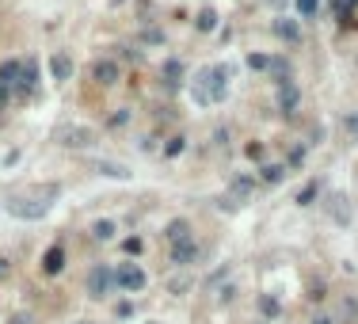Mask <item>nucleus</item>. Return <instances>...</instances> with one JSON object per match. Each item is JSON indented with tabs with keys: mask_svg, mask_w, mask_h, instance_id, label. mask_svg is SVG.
<instances>
[{
	"mask_svg": "<svg viewBox=\"0 0 358 324\" xmlns=\"http://www.w3.org/2000/svg\"><path fill=\"white\" fill-rule=\"evenodd\" d=\"M50 199H57V187L54 183H46L39 191V199H27V195H12L8 199V214L12 217H27V222H39V217H46L50 214Z\"/></svg>",
	"mask_w": 358,
	"mask_h": 324,
	"instance_id": "obj_1",
	"label": "nucleus"
},
{
	"mask_svg": "<svg viewBox=\"0 0 358 324\" xmlns=\"http://www.w3.org/2000/svg\"><path fill=\"white\" fill-rule=\"evenodd\" d=\"M198 88H195V96L202 103H221L229 96V84H225V69L221 65H213V69H202V73H198Z\"/></svg>",
	"mask_w": 358,
	"mask_h": 324,
	"instance_id": "obj_2",
	"label": "nucleus"
},
{
	"mask_svg": "<svg viewBox=\"0 0 358 324\" xmlns=\"http://www.w3.org/2000/svg\"><path fill=\"white\" fill-rule=\"evenodd\" d=\"M54 142L61 145V149H92L96 133H92L88 126H57V130H54Z\"/></svg>",
	"mask_w": 358,
	"mask_h": 324,
	"instance_id": "obj_3",
	"label": "nucleus"
},
{
	"mask_svg": "<svg viewBox=\"0 0 358 324\" xmlns=\"http://www.w3.org/2000/svg\"><path fill=\"white\" fill-rule=\"evenodd\" d=\"M114 286L126 294H138L141 286H145V271H141L138 263H118L114 267Z\"/></svg>",
	"mask_w": 358,
	"mask_h": 324,
	"instance_id": "obj_4",
	"label": "nucleus"
},
{
	"mask_svg": "<svg viewBox=\"0 0 358 324\" xmlns=\"http://www.w3.org/2000/svg\"><path fill=\"white\" fill-rule=\"evenodd\" d=\"M34 88H39V61H34V58H27V61H19L16 96H19V100H27V96H34Z\"/></svg>",
	"mask_w": 358,
	"mask_h": 324,
	"instance_id": "obj_5",
	"label": "nucleus"
},
{
	"mask_svg": "<svg viewBox=\"0 0 358 324\" xmlns=\"http://www.w3.org/2000/svg\"><path fill=\"white\" fill-rule=\"evenodd\" d=\"M111 283H114L111 267L99 263V267H92V271H88V294H92V298H103V294L111 290Z\"/></svg>",
	"mask_w": 358,
	"mask_h": 324,
	"instance_id": "obj_6",
	"label": "nucleus"
},
{
	"mask_svg": "<svg viewBox=\"0 0 358 324\" xmlns=\"http://www.w3.org/2000/svg\"><path fill=\"white\" fill-rule=\"evenodd\" d=\"M297 100H302V91H297V84H293V76H286V80H278V107L290 115L293 107H297Z\"/></svg>",
	"mask_w": 358,
	"mask_h": 324,
	"instance_id": "obj_7",
	"label": "nucleus"
},
{
	"mask_svg": "<svg viewBox=\"0 0 358 324\" xmlns=\"http://www.w3.org/2000/svg\"><path fill=\"white\" fill-rule=\"evenodd\" d=\"M92 76H96L103 88H111V84H118V76H123V73H118V61H107V58H103V61H96Z\"/></svg>",
	"mask_w": 358,
	"mask_h": 324,
	"instance_id": "obj_8",
	"label": "nucleus"
},
{
	"mask_svg": "<svg viewBox=\"0 0 358 324\" xmlns=\"http://www.w3.org/2000/svg\"><path fill=\"white\" fill-rule=\"evenodd\" d=\"M195 256H198V244H195V241H179V244H171V263H176V267L195 263Z\"/></svg>",
	"mask_w": 358,
	"mask_h": 324,
	"instance_id": "obj_9",
	"label": "nucleus"
},
{
	"mask_svg": "<svg viewBox=\"0 0 358 324\" xmlns=\"http://www.w3.org/2000/svg\"><path fill=\"white\" fill-rule=\"evenodd\" d=\"M50 76H54L57 84L69 80V76H73V58H69V54H54V58H50Z\"/></svg>",
	"mask_w": 358,
	"mask_h": 324,
	"instance_id": "obj_10",
	"label": "nucleus"
},
{
	"mask_svg": "<svg viewBox=\"0 0 358 324\" xmlns=\"http://www.w3.org/2000/svg\"><path fill=\"white\" fill-rule=\"evenodd\" d=\"M61 267H65V248H61V244H54V248L42 256V271H46V274H57Z\"/></svg>",
	"mask_w": 358,
	"mask_h": 324,
	"instance_id": "obj_11",
	"label": "nucleus"
},
{
	"mask_svg": "<svg viewBox=\"0 0 358 324\" xmlns=\"http://www.w3.org/2000/svg\"><path fill=\"white\" fill-rule=\"evenodd\" d=\"M271 31H275L282 42H297V39H302V27L293 23V19H275V23H271Z\"/></svg>",
	"mask_w": 358,
	"mask_h": 324,
	"instance_id": "obj_12",
	"label": "nucleus"
},
{
	"mask_svg": "<svg viewBox=\"0 0 358 324\" xmlns=\"http://www.w3.org/2000/svg\"><path fill=\"white\" fill-rule=\"evenodd\" d=\"M16 80H19V61H4L0 65V91H16Z\"/></svg>",
	"mask_w": 358,
	"mask_h": 324,
	"instance_id": "obj_13",
	"label": "nucleus"
},
{
	"mask_svg": "<svg viewBox=\"0 0 358 324\" xmlns=\"http://www.w3.org/2000/svg\"><path fill=\"white\" fill-rule=\"evenodd\" d=\"M252 191H255V180H248V175L233 180V187H229V195H233V199H252Z\"/></svg>",
	"mask_w": 358,
	"mask_h": 324,
	"instance_id": "obj_14",
	"label": "nucleus"
},
{
	"mask_svg": "<svg viewBox=\"0 0 358 324\" xmlns=\"http://www.w3.org/2000/svg\"><path fill=\"white\" fill-rule=\"evenodd\" d=\"M358 0H332V16L343 19V23H350V16H355Z\"/></svg>",
	"mask_w": 358,
	"mask_h": 324,
	"instance_id": "obj_15",
	"label": "nucleus"
},
{
	"mask_svg": "<svg viewBox=\"0 0 358 324\" xmlns=\"http://www.w3.org/2000/svg\"><path fill=\"white\" fill-rule=\"evenodd\" d=\"M332 214H335V222L339 225H350V206H347V199H343V195H332Z\"/></svg>",
	"mask_w": 358,
	"mask_h": 324,
	"instance_id": "obj_16",
	"label": "nucleus"
},
{
	"mask_svg": "<svg viewBox=\"0 0 358 324\" xmlns=\"http://www.w3.org/2000/svg\"><path fill=\"white\" fill-rule=\"evenodd\" d=\"M168 241H171V244L191 241V225H187V222H171V225H168Z\"/></svg>",
	"mask_w": 358,
	"mask_h": 324,
	"instance_id": "obj_17",
	"label": "nucleus"
},
{
	"mask_svg": "<svg viewBox=\"0 0 358 324\" xmlns=\"http://www.w3.org/2000/svg\"><path fill=\"white\" fill-rule=\"evenodd\" d=\"M114 233H118L114 222H96V225H92V237H96V241H111Z\"/></svg>",
	"mask_w": 358,
	"mask_h": 324,
	"instance_id": "obj_18",
	"label": "nucleus"
},
{
	"mask_svg": "<svg viewBox=\"0 0 358 324\" xmlns=\"http://www.w3.org/2000/svg\"><path fill=\"white\" fill-rule=\"evenodd\" d=\"M260 172H263V180H267V183H282L286 168H282V164H263Z\"/></svg>",
	"mask_w": 358,
	"mask_h": 324,
	"instance_id": "obj_19",
	"label": "nucleus"
},
{
	"mask_svg": "<svg viewBox=\"0 0 358 324\" xmlns=\"http://www.w3.org/2000/svg\"><path fill=\"white\" fill-rule=\"evenodd\" d=\"M99 172L111 175V180H130V168H123V164H99Z\"/></svg>",
	"mask_w": 358,
	"mask_h": 324,
	"instance_id": "obj_20",
	"label": "nucleus"
},
{
	"mask_svg": "<svg viewBox=\"0 0 358 324\" xmlns=\"http://www.w3.org/2000/svg\"><path fill=\"white\" fill-rule=\"evenodd\" d=\"M267 69L278 76V80H286V76H290V65H286V58H271V61H267Z\"/></svg>",
	"mask_w": 358,
	"mask_h": 324,
	"instance_id": "obj_21",
	"label": "nucleus"
},
{
	"mask_svg": "<svg viewBox=\"0 0 358 324\" xmlns=\"http://www.w3.org/2000/svg\"><path fill=\"white\" fill-rule=\"evenodd\" d=\"M317 191H320V183H305L302 191H297V202H302V206H309V202L317 199Z\"/></svg>",
	"mask_w": 358,
	"mask_h": 324,
	"instance_id": "obj_22",
	"label": "nucleus"
},
{
	"mask_svg": "<svg viewBox=\"0 0 358 324\" xmlns=\"http://www.w3.org/2000/svg\"><path fill=\"white\" fill-rule=\"evenodd\" d=\"M213 27H218V12H202V16H198V31H213Z\"/></svg>",
	"mask_w": 358,
	"mask_h": 324,
	"instance_id": "obj_23",
	"label": "nucleus"
},
{
	"mask_svg": "<svg viewBox=\"0 0 358 324\" xmlns=\"http://www.w3.org/2000/svg\"><path fill=\"white\" fill-rule=\"evenodd\" d=\"M317 8H320V0H297V12H302V16H317Z\"/></svg>",
	"mask_w": 358,
	"mask_h": 324,
	"instance_id": "obj_24",
	"label": "nucleus"
},
{
	"mask_svg": "<svg viewBox=\"0 0 358 324\" xmlns=\"http://www.w3.org/2000/svg\"><path fill=\"white\" fill-rule=\"evenodd\" d=\"M164 73H168V84H179L176 76H183V65H179V61H168V65H164Z\"/></svg>",
	"mask_w": 358,
	"mask_h": 324,
	"instance_id": "obj_25",
	"label": "nucleus"
},
{
	"mask_svg": "<svg viewBox=\"0 0 358 324\" xmlns=\"http://www.w3.org/2000/svg\"><path fill=\"white\" fill-rule=\"evenodd\" d=\"M260 309L271 313V316H278V301H271V298H260Z\"/></svg>",
	"mask_w": 358,
	"mask_h": 324,
	"instance_id": "obj_26",
	"label": "nucleus"
},
{
	"mask_svg": "<svg viewBox=\"0 0 358 324\" xmlns=\"http://www.w3.org/2000/svg\"><path fill=\"white\" fill-rule=\"evenodd\" d=\"M267 61L271 58H263V54H252V58H248V65H252V69H267Z\"/></svg>",
	"mask_w": 358,
	"mask_h": 324,
	"instance_id": "obj_27",
	"label": "nucleus"
},
{
	"mask_svg": "<svg viewBox=\"0 0 358 324\" xmlns=\"http://www.w3.org/2000/svg\"><path fill=\"white\" fill-rule=\"evenodd\" d=\"M343 126H347V130L358 138V115H343Z\"/></svg>",
	"mask_w": 358,
	"mask_h": 324,
	"instance_id": "obj_28",
	"label": "nucleus"
},
{
	"mask_svg": "<svg viewBox=\"0 0 358 324\" xmlns=\"http://www.w3.org/2000/svg\"><path fill=\"white\" fill-rule=\"evenodd\" d=\"M176 153H183V138H171V145H168V157H176Z\"/></svg>",
	"mask_w": 358,
	"mask_h": 324,
	"instance_id": "obj_29",
	"label": "nucleus"
},
{
	"mask_svg": "<svg viewBox=\"0 0 358 324\" xmlns=\"http://www.w3.org/2000/svg\"><path fill=\"white\" fill-rule=\"evenodd\" d=\"M8 274H12V267H8V259L0 256V283H4V279H8Z\"/></svg>",
	"mask_w": 358,
	"mask_h": 324,
	"instance_id": "obj_30",
	"label": "nucleus"
},
{
	"mask_svg": "<svg viewBox=\"0 0 358 324\" xmlns=\"http://www.w3.org/2000/svg\"><path fill=\"white\" fill-rule=\"evenodd\" d=\"M12 324H31V321H27V316H12Z\"/></svg>",
	"mask_w": 358,
	"mask_h": 324,
	"instance_id": "obj_31",
	"label": "nucleus"
},
{
	"mask_svg": "<svg viewBox=\"0 0 358 324\" xmlns=\"http://www.w3.org/2000/svg\"><path fill=\"white\" fill-rule=\"evenodd\" d=\"M313 324H332V316H317V321H313Z\"/></svg>",
	"mask_w": 358,
	"mask_h": 324,
	"instance_id": "obj_32",
	"label": "nucleus"
},
{
	"mask_svg": "<svg viewBox=\"0 0 358 324\" xmlns=\"http://www.w3.org/2000/svg\"><path fill=\"white\" fill-rule=\"evenodd\" d=\"M81 324H84V321H81Z\"/></svg>",
	"mask_w": 358,
	"mask_h": 324,
	"instance_id": "obj_33",
	"label": "nucleus"
}]
</instances>
